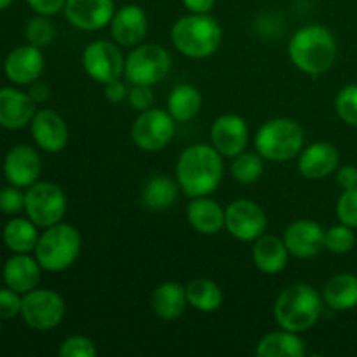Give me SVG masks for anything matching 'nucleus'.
Instances as JSON below:
<instances>
[{"mask_svg":"<svg viewBox=\"0 0 357 357\" xmlns=\"http://www.w3.org/2000/svg\"><path fill=\"white\" fill-rule=\"evenodd\" d=\"M63 13L75 28L94 31L110 24L115 6L114 0H66Z\"/></svg>","mask_w":357,"mask_h":357,"instance_id":"nucleus-14","label":"nucleus"},{"mask_svg":"<svg viewBox=\"0 0 357 357\" xmlns=\"http://www.w3.org/2000/svg\"><path fill=\"white\" fill-rule=\"evenodd\" d=\"M340 162L338 150L328 142H317L300 152L298 169L302 176L309 180H323L328 178Z\"/></svg>","mask_w":357,"mask_h":357,"instance_id":"nucleus-20","label":"nucleus"},{"mask_svg":"<svg viewBox=\"0 0 357 357\" xmlns=\"http://www.w3.org/2000/svg\"><path fill=\"white\" fill-rule=\"evenodd\" d=\"M250 142V128L241 115L225 114L211 128V143L223 157H236Z\"/></svg>","mask_w":357,"mask_h":357,"instance_id":"nucleus-15","label":"nucleus"},{"mask_svg":"<svg viewBox=\"0 0 357 357\" xmlns=\"http://www.w3.org/2000/svg\"><path fill=\"white\" fill-rule=\"evenodd\" d=\"M289 59L307 75H323L337 59L338 45L335 35L321 24H309L296 31L288 45Z\"/></svg>","mask_w":357,"mask_h":357,"instance_id":"nucleus-2","label":"nucleus"},{"mask_svg":"<svg viewBox=\"0 0 357 357\" xmlns=\"http://www.w3.org/2000/svg\"><path fill=\"white\" fill-rule=\"evenodd\" d=\"M337 216L344 225L357 229V187L344 190L337 204Z\"/></svg>","mask_w":357,"mask_h":357,"instance_id":"nucleus-37","label":"nucleus"},{"mask_svg":"<svg viewBox=\"0 0 357 357\" xmlns=\"http://www.w3.org/2000/svg\"><path fill=\"white\" fill-rule=\"evenodd\" d=\"M24 209L31 222L37 227L56 225L66 213V195L56 183L37 181L28 187L24 194Z\"/></svg>","mask_w":357,"mask_h":357,"instance_id":"nucleus-8","label":"nucleus"},{"mask_svg":"<svg viewBox=\"0 0 357 357\" xmlns=\"http://www.w3.org/2000/svg\"><path fill=\"white\" fill-rule=\"evenodd\" d=\"M323 300L333 310H351L357 305V278L338 274L324 284Z\"/></svg>","mask_w":357,"mask_h":357,"instance_id":"nucleus-27","label":"nucleus"},{"mask_svg":"<svg viewBox=\"0 0 357 357\" xmlns=\"http://www.w3.org/2000/svg\"><path fill=\"white\" fill-rule=\"evenodd\" d=\"M40 171V155L30 145L13 146L3 159V176L14 187H31L33 183H37Z\"/></svg>","mask_w":357,"mask_h":357,"instance_id":"nucleus-13","label":"nucleus"},{"mask_svg":"<svg viewBox=\"0 0 357 357\" xmlns=\"http://www.w3.org/2000/svg\"><path fill=\"white\" fill-rule=\"evenodd\" d=\"M356 236L352 232V227L347 225H335L324 232V248L330 250L331 253L344 255L354 248Z\"/></svg>","mask_w":357,"mask_h":357,"instance_id":"nucleus-33","label":"nucleus"},{"mask_svg":"<svg viewBox=\"0 0 357 357\" xmlns=\"http://www.w3.org/2000/svg\"><path fill=\"white\" fill-rule=\"evenodd\" d=\"M223 31L218 21L208 14L190 13L180 17L171 28L173 45L181 52L194 59L208 58L215 54L222 45Z\"/></svg>","mask_w":357,"mask_h":357,"instance_id":"nucleus-4","label":"nucleus"},{"mask_svg":"<svg viewBox=\"0 0 357 357\" xmlns=\"http://www.w3.org/2000/svg\"><path fill=\"white\" fill-rule=\"evenodd\" d=\"M21 209H24V194L20 187H3L0 190V211L6 215H17Z\"/></svg>","mask_w":357,"mask_h":357,"instance_id":"nucleus-38","label":"nucleus"},{"mask_svg":"<svg viewBox=\"0 0 357 357\" xmlns=\"http://www.w3.org/2000/svg\"><path fill=\"white\" fill-rule=\"evenodd\" d=\"M96 352V345L93 344V340L82 335H73L66 338L59 347L61 357H94Z\"/></svg>","mask_w":357,"mask_h":357,"instance_id":"nucleus-36","label":"nucleus"},{"mask_svg":"<svg viewBox=\"0 0 357 357\" xmlns=\"http://www.w3.org/2000/svg\"><path fill=\"white\" fill-rule=\"evenodd\" d=\"M129 89L126 87V84L121 79H115L112 82L105 84V98H107L110 103H121L128 98Z\"/></svg>","mask_w":357,"mask_h":357,"instance_id":"nucleus-42","label":"nucleus"},{"mask_svg":"<svg viewBox=\"0 0 357 357\" xmlns=\"http://www.w3.org/2000/svg\"><path fill=\"white\" fill-rule=\"evenodd\" d=\"M21 303L23 298H20V293L10 288L0 289V319L9 321L21 314Z\"/></svg>","mask_w":357,"mask_h":357,"instance_id":"nucleus-39","label":"nucleus"},{"mask_svg":"<svg viewBox=\"0 0 357 357\" xmlns=\"http://www.w3.org/2000/svg\"><path fill=\"white\" fill-rule=\"evenodd\" d=\"M337 114L345 124L357 128V84L344 87L335 98Z\"/></svg>","mask_w":357,"mask_h":357,"instance_id":"nucleus-35","label":"nucleus"},{"mask_svg":"<svg viewBox=\"0 0 357 357\" xmlns=\"http://www.w3.org/2000/svg\"><path fill=\"white\" fill-rule=\"evenodd\" d=\"M185 9L195 14H208L215 6V0H181Z\"/></svg>","mask_w":357,"mask_h":357,"instance_id":"nucleus-44","label":"nucleus"},{"mask_svg":"<svg viewBox=\"0 0 357 357\" xmlns=\"http://www.w3.org/2000/svg\"><path fill=\"white\" fill-rule=\"evenodd\" d=\"M28 94H30V98L35 101V103H44V101L49 98V87L45 86L44 82H37V80H35Z\"/></svg>","mask_w":357,"mask_h":357,"instance_id":"nucleus-45","label":"nucleus"},{"mask_svg":"<svg viewBox=\"0 0 357 357\" xmlns=\"http://www.w3.org/2000/svg\"><path fill=\"white\" fill-rule=\"evenodd\" d=\"M129 103L136 112H145L152 108L153 105V93L152 86H132L129 89Z\"/></svg>","mask_w":357,"mask_h":357,"instance_id":"nucleus-40","label":"nucleus"},{"mask_svg":"<svg viewBox=\"0 0 357 357\" xmlns=\"http://www.w3.org/2000/svg\"><path fill=\"white\" fill-rule=\"evenodd\" d=\"M82 248L79 230L68 223H56L47 227L38 237L35 258L44 271L61 272L75 264Z\"/></svg>","mask_w":357,"mask_h":357,"instance_id":"nucleus-6","label":"nucleus"},{"mask_svg":"<svg viewBox=\"0 0 357 357\" xmlns=\"http://www.w3.org/2000/svg\"><path fill=\"white\" fill-rule=\"evenodd\" d=\"M307 354L305 344L298 333L282 330L268 333L258 342V357H303Z\"/></svg>","mask_w":357,"mask_h":357,"instance_id":"nucleus-26","label":"nucleus"},{"mask_svg":"<svg viewBox=\"0 0 357 357\" xmlns=\"http://www.w3.org/2000/svg\"><path fill=\"white\" fill-rule=\"evenodd\" d=\"M31 136L38 149L58 153L68 143V126L54 110H40L31 119Z\"/></svg>","mask_w":357,"mask_h":357,"instance_id":"nucleus-18","label":"nucleus"},{"mask_svg":"<svg viewBox=\"0 0 357 357\" xmlns=\"http://www.w3.org/2000/svg\"><path fill=\"white\" fill-rule=\"evenodd\" d=\"M187 303V288L180 282H162L152 293V310L162 321H174L181 317Z\"/></svg>","mask_w":357,"mask_h":357,"instance_id":"nucleus-25","label":"nucleus"},{"mask_svg":"<svg viewBox=\"0 0 357 357\" xmlns=\"http://www.w3.org/2000/svg\"><path fill=\"white\" fill-rule=\"evenodd\" d=\"M230 171H232V176L236 178L239 183H255V181L260 180V176L264 174V157L258 152H246V150H244L239 155L234 157Z\"/></svg>","mask_w":357,"mask_h":357,"instance_id":"nucleus-32","label":"nucleus"},{"mask_svg":"<svg viewBox=\"0 0 357 357\" xmlns=\"http://www.w3.org/2000/svg\"><path fill=\"white\" fill-rule=\"evenodd\" d=\"M202 107V96L197 87L190 84H180L171 91L167 98V112L176 122H188L199 114Z\"/></svg>","mask_w":357,"mask_h":357,"instance_id":"nucleus-29","label":"nucleus"},{"mask_svg":"<svg viewBox=\"0 0 357 357\" xmlns=\"http://www.w3.org/2000/svg\"><path fill=\"white\" fill-rule=\"evenodd\" d=\"M222 153L213 145L195 143L180 153L176 181L188 197H204L220 187L223 178Z\"/></svg>","mask_w":357,"mask_h":357,"instance_id":"nucleus-1","label":"nucleus"},{"mask_svg":"<svg viewBox=\"0 0 357 357\" xmlns=\"http://www.w3.org/2000/svg\"><path fill=\"white\" fill-rule=\"evenodd\" d=\"M40 264L28 253H16L3 265V281L7 288L17 293H28L40 281Z\"/></svg>","mask_w":357,"mask_h":357,"instance_id":"nucleus-22","label":"nucleus"},{"mask_svg":"<svg viewBox=\"0 0 357 357\" xmlns=\"http://www.w3.org/2000/svg\"><path fill=\"white\" fill-rule=\"evenodd\" d=\"M323 303L324 300L312 286L296 282L282 289L275 300V323L281 326V330L302 333L310 330L319 321L323 314Z\"/></svg>","mask_w":357,"mask_h":357,"instance_id":"nucleus-3","label":"nucleus"},{"mask_svg":"<svg viewBox=\"0 0 357 357\" xmlns=\"http://www.w3.org/2000/svg\"><path fill=\"white\" fill-rule=\"evenodd\" d=\"M14 0H0V10H3L6 7H9Z\"/></svg>","mask_w":357,"mask_h":357,"instance_id":"nucleus-46","label":"nucleus"},{"mask_svg":"<svg viewBox=\"0 0 357 357\" xmlns=\"http://www.w3.org/2000/svg\"><path fill=\"white\" fill-rule=\"evenodd\" d=\"M187 220L194 230L204 236H215L225 227V209L216 201L204 197H194L187 208Z\"/></svg>","mask_w":357,"mask_h":357,"instance_id":"nucleus-23","label":"nucleus"},{"mask_svg":"<svg viewBox=\"0 0 357 357\" xmlns=\"http://www.w3.org/2000/svg\"><path fill=\"white\" fill-rule=\"evenodd\" d=\"M305 135L302 126L293 119H271L258 129L255 149L265 160L284 162L298 155L303 149Z\"/></svg>","mask_w":357,"mask_h":357,"instance_id":"nucleus-5","label":"nucleus"},{"mask_svg":"<svg viewBox=\"0 0 357 357\" xmlns=\"http://www.w3.org/2000/svg\"><path fill=\"white\" fill-rule=\"evenodd\" d=\"M176 131V121L169 112L160 108H149L142 112L132 124V142L143 152H160L173 139Z\"/></svg>","mask_w":357,"mask_h":357,"instance_id":"nucleus-9","label":"nucleus"},{"mask_svg":"<svg viewBox=\"0 0 357 357\" xmlns=\"http://www.w3.org/2000/svg\"><path fill=\"white\" fill-rule=\"evenodd\" d=\"M185 288H187L188 305H192L194 309L201 310V312H215L222 307V288L211 279H195Z\"/></svg>","mask_w":357,"mask_h":357,"instance_id":"nucleus-31","label":"nucleus"},{"mask_svg":"<svg viewBox=\"0 0 357 357\" xmlns=\"http://www.w3.org/2000/svg\"><path fill=\"white\" fill-rule=\"evenodd\" d=\"M54 33V24L47 20V16H42V14L28 21L26 28H24L28 44L35 45V47H44V45L51 44Z\"/></svg>","mask_w":357,"mask_h":357,"instance_id":"nucleus-34","label":"nucleus"},{"mask_svg":"<svg viewBox=\"0 0 357 357\" xmlns=\"http://www.w3.org/2000/svg\"><path fill=\"white\" fill-rule=\"evenodd\" d=\"M288 260L289 251L286 248L284 239L264 234L255 241L253 261L258 271L264 272V274H279L286 268Z\"/></svg>","mask_w":357,"mask_h":357,"instance_id":"nucleus-24","label":"nucleus"},{"mask_svg":"<svg viewBox=\"0 0 357 357\" xmlns=\"http://www.w3.org/2000/svg\"><path fill=\"white\" fill-rule=\"evenodd\" d=\"M110 31L119 45L135 47L149 31V17L139 6L128 3L114 14L110 21Z\"/></svg>","mask_w":357,"mask_h":357,"instance_id":"nucleus-19","label":"nucleus"},{"mask_svg":"<svg viewBox=\"0 0 357 357\" xmlns=\"http://www.w3.org/2000/svg\"><path fill=\"white\" fill-rule=\"evenodd\" d=\"M124 56L121 47L114 42L96 40L91 42L82 54V66L87 75L100 84H108L121 79L124 73Z\"/></svg>","mask_w":357,"mask_h":357,"instance_id":"nucleus-11","label":"nucleus"},{"mask_svg":"<svg viewBox=\"0 0 357 357\" xmlns=\"http://www.w3.org/2000/svg\"><path fill=\"white\" fill-rule=\"evenodd\" d=\"M337 181L344 190L357 187V167L354 166H344L338 169Z\"/></svg>","mask_w":357,"mask_h":357,"instance_id":"nucleus-43","label":"nucleus"},{"mask_svg":"<svg viewBox=\"0 0 357 357\" xmlns=\"http://www.w3.org/2000/svg\"><path fill=\"white\" fill-rule=\"evenodd\" d=\"M324 232L312 220H296L286 229L284 243L289 255L295 258H314L324 250Z\"/></svg>","mask_w":357,"mask_h":357,"instance_id":"nucleus-17","label":"nucleus"},{"mask_svg":"<svg viewBox=\"0 0 357 357\" xmlns=\"http://www.w3.org/2000/svg\"><path fill=\"white\" fill-rule=\"evenodd\" d=\"M0 321H2V319H0ZM0 330H2V323H0Z\"/></svg>","mask_w":357,"mask_h":357,"instance_id":"nucleus-47","label":"nucleus"},{"mask_svg":"<svg viewBox=\"0 0 357 357\" xmlns=\"http://www.w3.org/2000/svg\"><path fill=\"white\" fill-rule=\"evenodd\" d=\"M3 243L14 253L35 251L38 243L37 225L30 218H13L3 227Z\"/></svg>","mask_w":357,"mask_h":357,"instance_id":"nucleus-30","label":"nucleus"},{"mask_svg":"<svg viewBox=\"0 0 357 357\" xmlns=\"http://www.w3.org/2000/svg\"><path fill=\"white\" fill-rule=\"evenodd\" d=\"M35 101L30 94L13 87L0 89V126L6 129H21L33 119Z\"/></svg>","mask_w":357,"mask_h":357,"instance_id":"nucleus-21","label":"nucleus"},{"mask_svg":"<svg viewBox=\"0 0 357 357\" xmlns=\"http://www.w3.org/2000/svg\"><path fill=\"white\" fill-rule=\"evenodd\" d=\"M171 70V54L159 44L138 45L124 63V75L132 86H153Z\"/></svg>","mask_w":357,"mask_h":357,"instance_id":"nucleus-7","label":"nucleus"},{"mask_svg":"<svg viewBox=\"0 0 357 357\" xmlns=\"http://www.w3.org/2000/svg\"><path fill=\"white\" fill-rule=\"evenodd\" d=\"M21 317L33 330H52L65 317V302L51 289H31L24 293Z\"/></svg>","mask_w":357,"mask_h":357,"instance_id":"nucleus-10","label":"nucleus"},{"mask_svg":"<svg viewBox=\"0 0 357 357\" xmlns=\"http://www.w3.org/2000/svg\"><path fill=\"white\" fill-rule=\"evenodd\" d=\"M44 54H42L40 47H35L31 44L20 45L7 54L3 72L10 82L26 86V84H33L35 80L40 79L42 72H44Z\"/></svg>","mask_w":357,"mask_h":357,"instance_id":"nucleus-16","label":"nucleus"},{"mask_svg":"<svg viewBox=\"0 0 357 357\" xmlns=\"http://www.w3.org/2000/svg\"><path fill=\"white\" fill-rule=\"evenodd\" d=\"M225 229L243 243H251L267 230V215L250 199H237L225 209Z\"/></svg>","mask_w":357,"mask_h":357,"instance_id":"nucleus-12","label":"nucleus"},{"mask_svg":"<svg viewBox=\"0 0 357 357\" xmlns=\"http://www.w3.org/2000/svg\"><path fill=\"white\" fill-rule=\"evenodd\" d=\"M178 190H180V183L171 180L169 176L159 174V176L150 178L145 183L142 190V201L145 208L152 211H164L176 202Z\"/></svg>","mask_w":357,"mask_h":357,"instance_id":"nucleus-28","label":"nucleus"},{"mask_svg":"<svg viewBox=\"0 0 357 357\" xmlns=\"http://www.w3.org/2000/svg\"><path fill=\"white\" fill-rule=\"evenodd\" d=\"M28 6L42 16H54L59 10L65 9L66 0H26Z\"/></svg>","mask_w":357,"mask_h":357,"instance_id":"nucleus-41","label":"nucleus"}]
</instances>
